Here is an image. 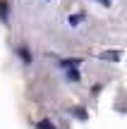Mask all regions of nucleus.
I'll return each instance as SVG.
<instances>
[{"label":"nucleus","instance_id":"f03ea898","mask_svg":"<svg viewBox=\"0 0 127 129\" xmlns=\"http://www.w3.org/2000/svg\"><path fill=\"white\" fill-rule=\"evenodd\" d=\"M98 3H101V5H110V0H98Z\"/></svg>","mask_w":127,"mask_h":129},{"label":"nucleus","instance_id":"f257e3e1","mask_svg":"<svg viewBox=\"0 0 127 129\" xmlns=\"http://www.w3.org/2000/svg\"><path fill=\"white\" fill-rule=\"evenodd\" d=\"M82 19H84V14H82V12H79V14H72V17H70V24H72V26H77Z\"/></svg>","mask_w":127,"mask_h":129}]
</instances>
